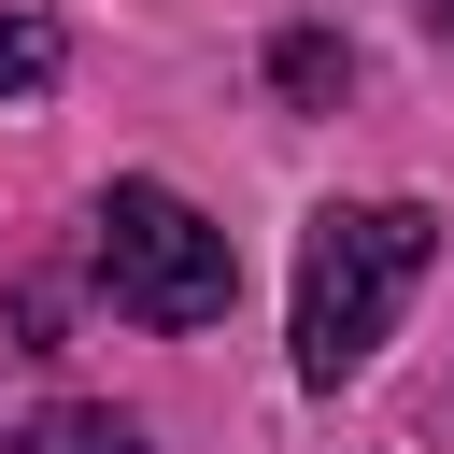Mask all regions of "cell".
I'll list each match as a JSON object with an SVG mask.
<instances>
[{"instance_id": "6", "label": "cell", "mask_w": 454, "mask_h": 454, "mask_svg": "<svg viewBox=\"0 0 454 454\" xmlns=\"http://www.w3.org/2000/svg\"><path fill=\"white\" fill-rule=\"evenodd\" d=\"M426 28H440V43H454V0H426Z\"/></svg>"}, {"instance_id": "1", "label": "cell", "mask_w": 454, "mask_h": 454, "mask_svg": "<svg viewBox=\"0 0 454 454\" xmlns=\"http://www.w3.org/2000/svg\"><path fill=\"white\" fill-rule=\"evenodd\" d=\"M440 227L411 199H326L312 241H298V383H355L397 326V298L426 284Z\"/></svg>"}, {"instance_id": "4", "label": "cell", "mask_w": 454, "mask_h": 454, "mask_svg": "<svg viewBox=\"0 0 454 454\" xmlns=\"http://www.w3.org/2000/svg\"><path fill=\"white\" fill-rule=\"evenodd\" d=\"M57 85V14H0V99H43Z\"/></svg>"}, {"instance_id": "5", "label": "cell", "mask_w": 454, "mask_h": 454, "mask_svg": "<svg viewBox=\"0 0 454 454\" xmlns=\"http://www.w3.org/2000/svg\"><path fill=\"white\" fill-rule=\"evenodd\" d=\"M270 85H284V99H340V43H312V28H298V43L270 57Z\"/></svg>"}, {"instance_id": "2", "label": "cell", "mask_w": 454, "mask_h": 454, "mask_svg": "<svg viewBox=\"0 0 454 454\" xmlns=\"http://www.w3.org/2000/svg\"><path fill=\"white\" fill-rule=\"evenodd\" d=\"M99 284H114V312L128 326H227V298H241V255H227V227L184 199V184H114L99 199Z\"/></svg>"}, {"instance_id": "3", "label": "cell", "mask_w": 454, "mask_h": 454, "mask_svg": "<svg viewBox=\"0 0 454 454\" xmlns=\"http://www.w3.org/2000/svg\"><path fill=\"white\" fill-rule=\"evenodd\" d=\"M14 454H142V426H128V411H85V397H71V411H43V426H28Z\"/></svg>"}]
</instances>
